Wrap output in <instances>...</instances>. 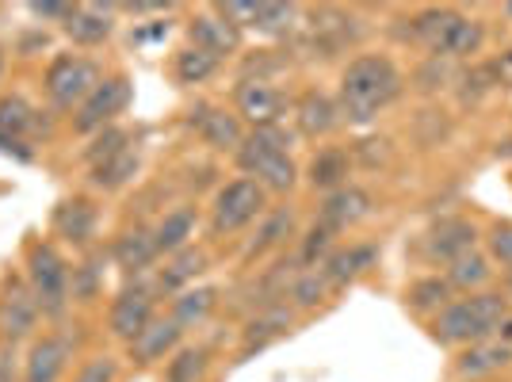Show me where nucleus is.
Here are the masks:
<instances>
[{
	"label": "nucleus",
	"instance_id": "1",
	"mask_svg": "<svg viewBox=\"0 0 512 382\" xmlns=\"http://www.w3.org/2000/svg\"><path fill=\"white\" fill-rule=\"evenodd\" d=\"M402 92L398 65L383 54H360L341 73V119L371 123L383 107H390Z\"/></svg>",
	"mask_w": 512,
	"mask_h": 382
},
{
	"label": "nucleus",
	"instance_id": "2",
	"mask_svg": "<svg viewBox=\"0 0 512 382\" xmlns=\"http://www.w3.org/2000/svg\"><path fill=\"white\" fill-rule=\"evenodd\" d=\"M237 165L264 191H291L299 176L291 161V134L283 127H256L253 134H245L237 149Z\"/></svg>",
	"mask_w": 512,
	"mask_h": 382
},
{
	"label": "nucleus",
	"instance_id": "3",
	"mask_svg": "<svg viewBox=\"0 0 512 382\" xmlns=\"http://www.w3.org/2000/svg\"><path fill=\"white\" fill-rule=\"evenodd\" d=\"M27 283L35 291V302L43 310V318H62L69 310V268H65L62 253L46 241H35L27 249Z\"/></svg>",
	"mask_w": 512,
	"mask_h": 382
},
{
	"label": "nucleus",
	"instance_id": "4",
	"mask_svg": "<svg viewBox=\"0 0 512 382\" xmlns=\"http://www.w3.org/2000/svg\"><path fill=\"white\" fill-rule=\"evenodd\" d=\"M104 85V73L92 58L81 54H58L54 62L46 65V96L50 104L62 111H77L96 88Z\"/></svg>",
	"mask_w": 512,
	"mask_h": 382
},
{
	"label": "nucleus",
	"instance_id": "5",
	"mask_svg": "<svg viewBox=\"0 0 512 382\" xmlns=\"http://www.w3.org/2000/svg\"><path fill=\"white\" fill-rule=\"evenodd\" d=\"M268 207V191L260 188L256 180L241 176V180H230L226 188L214 195L211 207V234H237L245 230L249 222H256Z\"/></svg>",
	"mask_w": 512,
	"mask_h": 382
},
{
	"label": "nucleus",
	"instance_id": "6",
	"mask_svg": "<svg viewBox=\"0 0 512 382\" xmlns=\"http://www.w3.org/2000/svg\"><path fill=\"white\" fill-rule=\"evenodd\" d=\"M39 302H35V291L31 283L20 276H8L4 287H0V340L4 344H23V340L35 337L39 329Z\"/></svg>",
	"mask_w": 512,
	"mask_h": 382
},
{
	"label": "nucleus",
	"instance_id": "7",
	"mask_svg": "<svg viewBox=\"0 0 512 382\" xmlns=\"http://www.w3.org/2000/svg\"><path fill=\"white\" fill-rule=\"evenodd\" d=\"M130 104V81L127 77H104V85L88 96L85 104L73 111V130L77 134H96V130L111 127Z\"/></svg>",
	"mask_w": 512,
	"mask_h": 382
},
{
	"label": "nucleus",
	"instance_id": "8",
	"mask_svg": "<svg viewBox=\"0 0 512 382\" xmlns=\"http://www.w3.org/2000/svg\"><path fill=\"white\" fill-rule=\"evenodd\" d=\"M157 318V295H153L150 287H142V283H134V287H123L119 295L111 298V310H107V329H111V337L130 344V340L138 337L150 321Z\"/></svg>",
	"mask_w": 512,
	"mask_h": 382
},
{
	"label": "nucleus",
	"instance_id": "9",
	"mask_svg": "<svg viewBox=\"0 0 512 382\" xmlns=\"http://www.w3.org/2000/svg\"><path fill=\"white\" fill-rule=\"evenodd\" d=\"M39 130H46L43 119H39V111L27 104L23 96H0V153L31 161L27 142H31Z\"/></svg>",
	"mask_w": 512,
	"mask_h": 382
},
{
	"label": "nucleus",
	"instance_id": "10",
	"mask_svg": "<svg viewBox=\"0 0 512 382\" xmlns=\"http://www.w3.org/2000/svg\"><path fill=\"white\" fill-rule=\"evenodd\" d=\"M234 104H237V119H245V123H253L256 127H279V115H283V92L272 88L268 81H241L234 92Z\"/></svg>",
	"mask_w": 512,
	"mask_h": 382
},
{
	"label": "nucleus",
	"instance_id": "11",
	"mask_svg": "<svg viewBox=\"0 0 512 382\" xmlns=\"http://www.w3.org/2000/svg\"><path fill=\"white\" fill-rule=\"evenodd\" d=\"M180 340H184V329L176 325V318H153L138 337L127 344L130 360L138 367H150L157 360H169L172 352H180Z\"/></svg>",
	"mask_w": 512,
	"mask_h": 382
},
{
	"label": "nucleus",
	"instance_id": "12",
	"mask_svg": "<svg viewBox=\"0 0 512 382\" xmlns=\"http://www.w3.org/2000/svg\"><path fill=\"white\" fill-rule=\"evenodd\" d=\"M69 356H73V344L62 333H46V337L31 340V352L23 360V382H58Z\"/></svg>",
	"mask_w": 512,
	"mask_h": 382
},
{
	"label": "nucleus",
	"instance_id": "13",
	"mask_svg": "<svg viewBox=\"0 0 512 382\" xmlns=\"http://www.w3.org/2000/svg\"><path fill=\"white\" fill-rule=\"evenodd\" d=\"M371 214V195L363 188H352V184H344V188L329 191V199L321 203L318 211V226H325L329 234H341L348 226H356Z\"/></svg>",
	"mask_w": 512,
	"mask_h": 382
},
{
	"label": "nucleus",
	"instance_id": "14",
	"mask_svg": "<svg viewBox=\"0 0 512 382\" xmlns=\"http://www.w3.org/2000/svg\"><path fill=\"white\" fill-rule=\"evenodd\" d=\"M192 127L211 149H234V153H237V149H241V142H245L241 119H237L234 111H226V107L199 104L192 111Z\"/></svg>",
	"mask_w": 512,
	"mask_h": 382
},
{
	"label": "nucleus",
	"instance_id": "15",
	"mask_svg": "<svg viewBox=\"0 0 512 382\" xmlns=\"http://www.w3.org/2000/svg\"><path fill=\"white\" fill-rule=\"evenodd\" d=\"M291 325H295V310H291L287 302L264 306V310H260L256 318H249V325L241 329V356H253L260 348H268L272 340L287 337Z\"/></svg>",
	"mask_w": 512,
	"mask_h": 382
},
{
	"label": "nucleus",
	"instance_id": "16",
	"mask_svg": "<svg viewBox=\"0 0 512 382\" xmlns=\"http://www.w3.org/2000/svg\"><path fill=\"white\" fill-rule=\"evenodd\" d=\"M188 39H192V46L214 54L218 62L241 50V31H237L230 20H222L218 12H203V16H195V20L188 23Z\"/></svg>",
	"mask_w": 512,
	"mask_h": 382
},
{
	"label": "nucleus",
	"instance_id": "17",
	"mask_svg": "<svg viewBox=\"0 0 512 382\" xmlns=\"http://www.w3.org/2000/svg\"><path fill=\"white\" fill-rule=\"evenodd\" d=\"M157 256L161 253H157L153 230H142V226H130V230H123V234L111 241V260H115V268H123L127 276L150 272Z\"/></svg>",
	"mask_w": 512,
	"mask_h": 382
},
{
	"label": "nucleus",
	"instance_id": "18",
	"mask_svg": "<svg viewBox=\"0 0 512 382\" xmlns=\"http://www.w3.org/2000/svg\"><path fill=\"white\" fill-rule=\"evenodd\" d=\"M54 234L69 241V245H77V249H85L92 234H96V207H92V199H85V195L62 199L54 207Z\"/></svg>",
	"mask_w": 512,
	"mask_h": 382
},
{
	"label": "nucleus",
	"instance_id": "19",
	"mask_svg": "<svg viewBox=\"0 0 512 382\" xmlns=\"http://www.w3.org/2000/svg\"><path fill=\"white\" fill-rule=\"evenodd\" d=\"M295 119H299V130L306 138H325V134L341 127V104L333 96L318 92V88H310L295 104Z\"/></svg>",
	"mask_w": 512,
	"mask_h": 382
},
{
	"label": "nucleus",
	"instance_id": "20",
	"mask_svg": "<svg viewBox=\"0 0 512 382\" xmlns=\"http://www.w3.org/2000/svg\"><path fill=\"white\" fill-rule=\"evenodd\" d=\"M62 27L77 46H100L104 39H111V27H115L111 23V4H77Z\"/></svg>",
	"mask_w": 512,
	"mask_h": 382
},
{
	"label": "nucleus",
	"instance_id": "21",
	"mask_svg": "<svg viewBox=\"0 0 512 382\" xmlns=\"http://www.w3.org/2000/svg\"><path fill=\"white\" fill-rule=\"evenodd\" d=\"M352 16H344L337 8H318L314 12V23H310V43L314 50H321V58L337 54L344 46L356 39V27H352Z\"/></svg>",
	"mask_w": 512,
	"mask_h": 382
},
{
	"label": "nucleus",
	"instance_id": "22",
	"mask_svg": "<svg viewBox=\"0 0 512 382\" xmlns=\"http://www.w3.org/2000/svg\"><path fill=\"white\" fill-rule=\"evenodd\" d=\"M509 363H512V344H505V340H482V344H467V352H459L455 371L463 379H486V375L509 367Z\"/></svg>",
	"mask_w": 512,
	"mask_h": 382
},
{
	"label": "nucleus",
	"instance_id": "23",
	"mask_svg": "<svg viewBox=\"0 0 512 382\" xmlns=\"http://www.w3.org/2000/svg\"><path fill=\"white\" fill-rule=\"evenodd\" d=\"M138 169H142V153L130 142L127 149H119V153H111L107 161L92 165V169H88V184L96 191H119L138 176Z\"/></svg>",
	"mask_w": 512,
	"mask_h": 382
},
{
	"label": "nucleus",
	"instance_id": "24",
	"mask_svg": "<svg viewBox=\"0 0 512 382\" xmlns=\"http://www.w3.org/2000/svg\"><path fill=\"white\" fill-rule=\"evenodd\" d=\"M432 337L440 344H482V329L474 321V310L470 302H451L448 310H440L436 321H432Z\"/></svg>",
	"mask_w": 512,
	"mask_h": 382
},
{
	"label": "nucleus",
	"instance_id": "25",
	"mask_svg": "<svg viewBox=\"0 0 512 382\" xmlns=\"http://www.w3.org/2000/svg\"><path fill=\"white\" fill-rule=\"evenodd\" d=\"M348 172H352V157L344 153L341 146H325L310 157L306 165V176H310V188L321 191H337L348 184Z\"/></svg>",
	"mask_w": 512,
	"mask_h": 382
},
{
	"label": "nucleus",
	"instance_id": "26",
	"mask_svg": "<svg viewBox=\"0 0 512 382\" xmlns=\"http://www.w3.org/2000/svg\"><path fill=\"white\" fill-rule=\"evenodd\" d=\"M474 226H470L467 218H444V222H436V230L428 234V253L436 256V260H455V256H463L474 249Z\"/></svg>",
	"mask_w": 512,
	"mask_h": 382
},
{
	"label": "nucleus",
	"instance_id": "27",
	"mask_svg": "<svg viewBox=\"0 0 512 382\" xmlns=\"http://www.w3.org/2000/svg\"><path fill=\"white\" fill-rule=\"evenodd\" d=\"M199 272H207V253L188 245V249H180V253L161 268L157 291H161V295H180V291H188V283H192Z\"/></svg>",
	"mask_w": 512,
	"mask_h": 382
},
{
	"label": "nucleus",
	"instance_id": "28",
	"mask_svg": "<svg viewBox=\"0 0 512 382\" xmlns=\"http://www.w3.org/2000/svg\"><path fill=\"white\" fill-rule=\"evenodd\" d=\"M195 207H176L169 211L157 226H153V241H157V253L161 256H176L180 249H188V241L195 234Z\"/></svg>",
	"mask_w": 512,
	"mask_h": 382
},
{
	"label": "nucleus",
	"instance_id": "29",
	"mask_svg": "<svg viewBox=\"0 0 512 382\" xmlns=\"http://www.w3.org/2000/svg\"><path fill=\"white\" fill-rule=\"evenodd\" d=\"M214 306H218V287H211V283L207 287H188V291L172 298V318L180 329H195V325L211 318Z\"/></svg>",
	"mask_w": 512,
	"mask_h": 382
},
{
	"label": "nucleus",
	"instance_id": "30",
	"mask_svg": "<svg viewBox=\"0 0 512 382\" xmlns=\"http://www.w3.org/2000/svg\"><path fill=\"white\" fill-rule=\"evenodd\" d=\"M375 260V245H352V249H337L321 264V272L329 279V287H344L348 279H356L363 268H371Z\"/></svg>",
	"mask_w": 512,
	"mask_h": 382
},
{
	"label": "nucleus",
	"instance_id": "31",
	"mask_svg": "<svg viewBox=\"0 0 512 382\" xmlns=\"http://www.w3.org/2000/svg\"><path fill=\"white\" fill-rule=\"evenodd\" d=\"M451 295H455V287L448 283V276L444 279L428 276V279H417L406 291V306L417 310V314H440V310L451 306Z\"/></svg>",
	"mask_w": 512,
	"mask_h": 382
},
{
	"label": "nucleus",
	"instance_id": "32",
	"mask_svg": "<svg viewBox=\"0 0 512 382\" xmlns=\"http://www.w3.org/2000/svg\"><path fill=\"white\" fill-rule=\"evenodd\" d=\"M291 230H295V214L291 211H272L268 218H264V226L256 230V237L249 241V249H245V260H260L264 253H272V249H279L287 237H291Z\"/></svg>",
	"mask_w": 512,
	"mask_h": 382
},
{
	"label": "nucleus",
	"instance_id": "33",
	"mask_svg": "<svg viewBox=\"0 0 512 382\" xmlns=\"http://www.w3.org/2000/svg\"><path fill=\"white\" fill-rule=\"evenodd\" d=\"M482 39H486L482 23L459 16V20L451 23L448 39H444V46H440V54H436V58H470V54H478V50H482Z\"/></svg>",
	"mask_w": 512,
	"mask_h": 382
},
{
	"label": "nucleus",
	"instance_id": "34",
	"mask_svg": "<svg viewBox=\"0 0 512 382\" xmlns=\"http://www.w3.org/2000/svg\"><path fill=\"white\" fill-rule=\"evenodd\" d=\"M455 20H459V12H451V8H428L413 20V39L425 43L432 54H440V46H444Z\"/></svg>",
	"mask_w": 512,
	"mask_h": 382
},
{
	"label": "nucleus",
	"instance_id": "35",
	"mask_svg": "<svg viewBox=\"0 0 512 382\" xmlns=\"http://www.w3.org/2000/svg\"><path fill=\"white\" fill-rule=\"evenodd\" d=\"M218 58L207 54V50H199V46H184L180 54H176V81L180 85H203V81H211L214 73H218Z\"/></svg>",
	"mask_w": 512,
	"mask_h": 382
},
{
	"label": "nucleus",
	"instance_id": "36",
	"mask_svg": "<svg viewBox=\"0 0 512 382\" xmlns=\"http://www.w3.org/2000/svg\"><path fill=\"white\" fill-rule=\"evenodd\" d=\"M486 279H490V260H486L482 253H474V249H470V253L451 260V268H448L451 287H459V291H478Z\"/></svg>",
	"mask_w": 512,
	"mask_h": 382
},
{
	"label": "nucleus",
	"instance_id": "37",
	"mask_svg": "<svg viewBox=\"0 0 512 382\" xmlns=\"http://www.w3.org/2000/svg\"><path fill=\"white\" fill-rule=\"evenodd\" d=\"M211 367V356L207 348H180L169 360V371H165V382H203Z\"/></svg>",
	"mask_w": 512,
	"mask_h": 382
},
{
	"label": "nucleus",
	"instance_id": "38",
	"mask_svg": "<svg viewBox=\"0 0 512 382\" xmlns=\"http://www.w3.org/2000/svg\"><path fill=\"white\" fill-rule=\"evenodd\" d=\"M329 291H333V287H329L325 272H321V268H306V272H299V276H295V283H291L287 298H291L299 310H314V306H318Z\"/></svg>",
	"mask_w": 512,
	"mask_h": 382
},
{
	"label": "nucleus",
	"instance_id": "39",
	"mask_svg": "<svg viewBox=\"0 0 512 382\" xmlns=\"http://www.w3.org/2000/svg\"><path fill=\"white\" fill-rule=\"evenodd\" d=\"M130 146V134L127 130H119V127H104V130H96L92 138H88V146H85V157L88 161V169L92 165H100V161H107L111 153H119V149H127Z\"/></svg>",
	"mask_w": 512,
	"mask_h": 382
},
{
	"label": "nucleus",
	"instance_id": "40",
	"mask_svg": "<svg viewBox=\"0 0 512 382\" xmlns=\"http://www.w3.org/2000/svg\"><path fill=\"white\" fill-rule=\"evenodd\" d=\"M295 16H299L295 4H268V0H260V4H256L253 27L264 31V35H283V31H291Z\"/></svg>",
	"mask_w": 512,
	"mask_h": 382
},
{
	"label": "nucleus",
	"instance_id": "41",
	"mask_svg": "<svg viewBox=\"0 0 512 382\" xmlns=\"http://www.w3.org/2000/svg\"><path fill=\"white\" fill-rule=\"evenodd\" d=\"M333 237H337V234H329L325 226H318V222H314V230L306 234V241H302V249H299L302 272H306V268H321V264L329 260V249H333Z\"/></svg>",
	"mask_w": 512,
	"mask_h": 382
},
{
	"label": "nucleus",
	"instance_id": "42",
	"mask_svg": "<svg viewBox=\"0 0 512 382\" xmlns=\"http://www.w3.org/2000/svg\"><path fill=\"white\" fill-rule=\"evenodd\" d=\"M96 295H100V268H96V264H81V268H73L69 298H77V302H92Z\"/></svg>",
	"mask_w": 512,
	"mask_h": 382
},
{
	"label": "nucleus",
	"instance_id": "43",
	"mask_svg": "<svg viewBox=\"0 0 512 382\" xmlns=\"http://www.w3.org/2000/svg\"><path fill=\"white\" fill-rule=\"evenodd\" d=\"M119 379V360L115 356H92V360L73 375V382H115Z\"/></svg>",
	"mask_w": 512,
	"mask_h": 382
},
{
	"label": "nucleus",
	"instance_id": "44",
	"mask_svg": "<svg viewBox=\"0 0 512 382\" xmlns=\"http://www.w3.org/2000/svg\"><path fill=\"white\" fill-rule=\"evenodd\" d=\"M490 253L505 264V268H512V222H497L490 230Z\"/></svg>",
	"mask_w": 512,
	"mask_h": 382
},
{
	"label": "nucleus",
	"instance_id": "45",
	"mask_svg": "<svg viewBox=\"0 0 512 382\" xmlns=\"http://www.w3.org/2000/svg\"><path fill=\"white\" fill-rule=\"evenodd\" d=\"M73 8H77V4H31V12H35L39 20H62V23L73 16Z\"/></svg>",
	"mask_w": 512,
	"mask_h": 382
},
{
	"label": "nucleus",
	"instance_id": "46",
	"mask_svg": "<svg viewBox=\"0 0 512 382\" xmlns=\"http://www.w3.org/2000/svg\"><path fill=\"white\" fill-rule=\"evenodd\" d=\"M490 77H493V85H509L512 88V50H509V54H501V58L490 65Z\"/></svg>",
	"mask_w": 512,
	"mask_h": 382
},
{
	"label": "nucleus",
	"instance_id": "47",
	"mask_svg": "<svg viewBox=\"0 0 512 382\" xmlns=\"http://www.w3.org/2000/svg\"><path fill=\"white\" fill-rule=\"evenodd\" d=\"M16 344H4L0 340V382H12V375H16Z\"/></svg>",
	"mask_w": 512,
	"mask_h": 382
},
{
	"label": "nucleus",
	"instance_id": "48",
	"mask_svg": "<svg viewBox=\"0 0 512 382\" xmlns=\"http://www.w3.org/2000/svg\"><path fill=\"white\" fill-rule=\"evenodd\" d=\"M501 340H505V344H512V314L505 318V325H501Z\"/></svg>",
	"mask_w": 512,
	"mask_h": 382
},
{
	"label": "nucleus",
	"instance_id": "49",
	"mask_svg": "<svg viewBox=\"0 0 512 382\" xmlns=\"http://www.w3.org/2000/svg\"><path fill=\"white\" fill-rule=\"evenodd\" d=\"M0 73H4V46H0Z\"/></svg>",
	"mask_w": 512,
	"mask_h": 382
},
{
	"label": "nucleus",
	"instance_id": "50",
	"mask_svg": "<svg viewBox=\"0 0 512 382\" xmlns=\"http://www.w3.org/2000/svg\"><path fill=\"white\" fill-rule=\"evenodd\" d=\"M509 287H512V279H509Z\"/></svg>",
	"mask_w": 512,
	"mask_h": 382
}]
</instances>
